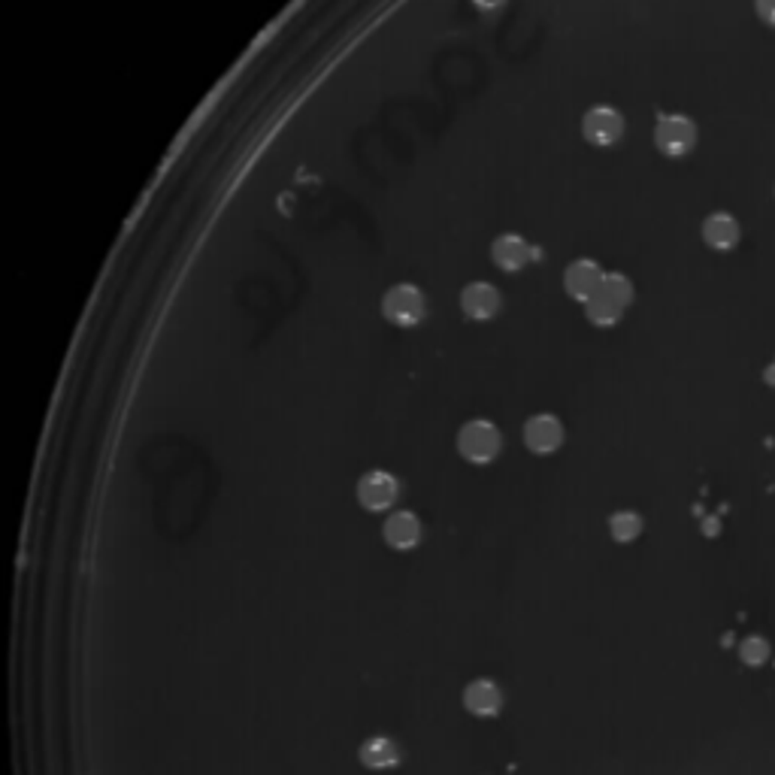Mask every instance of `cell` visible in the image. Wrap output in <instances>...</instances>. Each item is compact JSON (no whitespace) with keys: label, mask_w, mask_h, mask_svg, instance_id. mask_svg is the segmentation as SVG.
Instances as JSON below:
<instances>
[{"label":"cell","mask_w":775,"mask_h":775,"mask_svg":"<svg viewBox=\"0 0 775 775\" xmlns=\"http://www.w3.org/2000/svg\"><path fill=\"white\" fill-rule=\"evenodd\" d=\"M633 282L624 273H615V270H606L600 288L594 291L588 300H584V319H588L594 328H615V324L624 319L627 309L633 306Z\"/></svg>","instance_id":"6da1fadb"},{"label":"cell","mask_w":775,"mask_h":775,"mask_svg":"<svg viewBox=\"0 0 775 775\" xmlns=\"http://www.w3.org/2000/svg\"><path fill=\"white\" fill-rule=\"evenodd\" d=\"M382 319L394 328H418L427 319V294L412 282H397L382 294Z\"/></svg>","instance_id":"7a4b0ae2"},{"label":"cell","mask_w":775,"mask_h":775,"mask_svg":"<svg viewBox=\"0 0 775 775\" xmlns=\"http://www.w3.org/2000/svg\"><path fill=\"white\" fill-rule=\"evenodd\" d=\"M457 452H461L464 461H470L476 466L497 461L503 452L500 427L488 418L466 421V425H461V430H457Z\"/></svg>","instance_id":"3957f363"},{"label":"cell","mask_w":775,"mask_h":775,"mask_svg":"<svg viewBox=\"0 0 775 775\" xmlns=\"http://www.w3.org/2000/svg\"><path fill=\"white\" fill-rule=\"evenodd\" d=\"M700 140V128L691 115L682 113H663L661 119L654 122V146L663 158H688L693 149H697Z\"/></svg>","instance_id":"277c9868"},{"label":"cell","mask_w":775,"mask_h":775,"mask_svg":"<svg viewBox=\"0 0 775 775\" xmlns=\"http://www.w3.org/2000/svg\"><path fill=\"white\" fill-rule=\"evenodd\" d=\"M627 122L615 106L609 103H594L591 110L582 115V137L597 149H612L624 140Z\"/></svg>","instance_id":"5b68a950"},{"label":"cell","mask_w":775,"mask_h":775,"mask_svg":"<svg viewBox=\"0 0 775 775\" xmlns=\"http://www.w3.org/2000/svg\"><path fill=\"white\" fill-rule=\"evenodd\" d=\"M355 497L367 512H385L400 500V479L388 470H367L358 479Z\"/></svg>","instance_id":"8992f818"},{"label":"cell","mask_w":775,"mask_h":775,"mask_svg":"<svg viewBox=\"0 0 775 775\" xmlns=\"http://www.w3.org/2000/svg\"><path fill=\"white\" fill-rule=\"evenodd\" d=\"M525 446L530 448L534 455H554L557 448L564 446L566 439V430H564V421L552 416V412H536L525 421Z\"/></svg>","instance_id":"52a82bcc"},{"label":"cell","mask_w":775,"mask_h":775,"mask_svg":"<svg viewBox=\"0 0 775 775\" xmlns=\"http://www.w3.org/2000/svg\"><path fill=\"white\" fill-rule=\"evenodd\" d=\"M457 303H461V312L470 321H491V319H497L503 309V294H500V288L491 282H470L461 288Z\"/></svg>","instance_id":"ba28073f"},{"label":"cell","mask_w":775,"mask_h":775,"mask_svg":"<svg viewBox=\"0 0 775 775\" xmlns=\"http://www.w3.org/2000/svg\"><path fill=\"white\" fill-rule=\"evenodd\" d=\"M491 260L503 273H521V270L536 260V246H530L521 233H500L491 242Z\"/></svg>","instance_id":"9c48e42d"},{"label":"cell","mask_w":775,"mask_h":775,"mask_svg":"<svg viewBox=\"0 0 775 775\" xmlns=\"http://www.w3.org/2000/svg\"><path fill=\"white\" fill-rule=\"evenodd\" d=\"M700 237L711 251L727 255V251H733L739 242H742V224H739L736 215H730V212H711L700 224Z\"/></svg>","instance_id":"30bf717a"},{"label":"cell","mask_w":775,"mask_h":775,"mask_svg":"<svg viewBox=\"0 0 775 775\" xmlns=\"http://www.w3.org/2000/svg\"><path fill=\"white\" fill-rule=\"evenodd\" d=\"M382 536L394 552H412V548L421 543V536H425V527H421V518L416 515V512L397 509L385 518Z\"/></svg>","instance_id":"8fae6325"},{"label":"cell","mask_w":775,"mask_h":775,"mask_svg":"<svg viewBox=\"0 0 775 775\" xmlns=\"http://www.w3.org/2000/svg\"><path fill=\"white\" fill-rule=\"evenodd\" d=\"M606 270H603L594 258H575L570 267L564 270V291L573 297L575 303H584L597 291Z\"/></svg>","instance_id":"7c38bea8"},{"label":"cell","mask_w":775,"mask_h":775,"mask_svg":"<svg viewBox=\"0 0 775 775\" xmlns=\"http://www.w3.org/2000/svg\"><path fill=\"white\" fill-rule=\"evenodd\" d=\"M464 706L466 711H473V715L479 718H491L497 715V711L503 709V691L497 682L491 679H476L464 688Z\"/></svg>","instance_id":"4fadbf2b"},{"label":"cell","mask_w":775,"mask_h":775,"mask_svg":"<svg viewBox=\"0 0 775 775\" xmlns=\"http://www.w3.org/2000/svg\"><path fill=\"white\" fill-rule=\"evenodd\" d=\"M358 754H360V763L376 772L394 770V766H400L403 760V748L400 742H394L391 736H369L367 742L360 745Z\"/></svg>","instance_id":"5bb4252c"},{"label":"cell","mask_w":775,"mask_h":775,"mask_svg":"<svg viewBox=\"0 0 775 775\" xmlns=\"http://www.w3.org/2000/svg\"><path fill=\"white\" fill-rule=\"evenodd\" d=\"M643 527H645V521L633 509H621L609 518V534L615 543H633V539H639V534H643Z\"/></svg>","instance_id":"9a60e30c"},{"label":"cell","mask_w":775,"mask_h":775,"mask_svg":"<svg viewBox=\"0 0 775 775\" xmlns=\"http://www.w3.org/2000/svg\"><path fill=\"white\" fill-rule=\"evenodd\" d=\"M770 654H772L770 643L757 633L745 636L742 643H739V661H742L745 666H763L766 661H770Z\"/></svg>","instance_id":"2e32d148"},{"label":"cell","mask_w":775,"mask_h":775,"mask_svg":"<svg viewBox=\"0 0 775 775\" xmlns=\"http://www.w3.org/2000/svg\"><path fill=\"white\" fill-rule=\"evenodd\" d=\"M754 13L760 15L763 25L775 28V0H754Z\"/></svg>","instance_id":"e0dca14e"},{"label":"cell","mask_w":775,"mask_h":775,"mask_svg":"<svg viewBox=\"0 0 775 775\" xmlns=\"http://www.w3.org/2000/svg\"><path fill=\"white\" fill-rule=\"evenodd\" d=\"M702 534H706V536H718V534H721V518H718V515H706V518H702Z\"/></svg>","instance_id":"ac0fdd59"},{"label":"cell","mask_w":775,"mask_h":775,"mask_svg":"<svg viewBox=\"0 0 775 775\" xmlns=\"http://www.w3.org/2000/svg\"><path fill=\"white\" fill-rule=\"evenodd\" d=\"M473 4L479 6V10H488V13H491V10H503V6H506L509 0H473Z\"/></svg>","instance_id":"d6986e66"},{"label":"cell","mask_w":775,"mask_h":775,"mask_svg":"<svg viewBox=\"0 0 775 775\" xmlns=\"http://www.w3.org/2000/svg\"><path fill=\"white\" fill-rule=\"evenodd\" d=\"M763 382L775 388V358H772L770 364H766V369H763Z\"/></svg>","instance_id":"ffe728a7"}]
</instances>
